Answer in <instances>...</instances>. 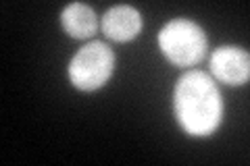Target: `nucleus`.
Wrapping results in <instances>:
<instances>
[{"label": "nucleus", "mask_w": 250, "mask_h": 166, "mask_svg": "<svg viewBox=\"0 0 250 166\" xmlns=\"http://www.w3.org/2000/svg\"><path fill=\"white\" fill-rule=\"evenodd\" d=\"M173 104L179 125L190 135H210L221 123V93L213 79L202 71H190L179 77L173 93Z\"/></svg>", "instance_id": "nucleus-1"}, {"label": "nucleus", "mask_w": 250, "mask_h": 166, "mask_svg": "<svg viewBox=\"0 0 250 166\" xmlns=\"http://www.w3.org/2000/svg\"><path fill=\"white\" fill-rule=\"evenodd\" d=\"M142 29V17L129 4H119L108 9L103 17V31L115 42H129Z\"/></svg>", "instance_id": "nucleus-5"}, {"label": "nucleus", "mask_w": 250, "mask_h": 166, "mask_svg": "<svg viewBox=\"0 0 250 166\" xmlns=\"http://www.w3.org/2000/svg\"><path fill=\"white\" fill-rule=\"evenodd\" d=\"M115 67L113 50L103 42H90L71 58L69 77L75 88L83 92L98 90L111 79Z\"/></svg>", "instance_id": "nucleus-3"}, {"label": "nucleus", "mask_w": 250, "mask_h": 166, "mask_svg": "<svg viewBox=\"0 0 250 166\" xmlns=\"http://www.w3.org/2000/svg\"><path fill=\"white\" fill-rule=\"evenodd\" d=\"M159 46L173 65L192 67L205 58L207 36L196 23L188 19H173L161 29Z\"/></svg>", "instance_id": "nucleus-2"}, {"label": "nucleus", "mask_w": 250, "mask_h": 166, "mask_svg": "<svg viewBox=\"0 0 250 166\" xmlns=\"http://www.w3.org/2000/svg\"><path fill=\"white\" fill-rule=\"evenodd\" d=\"M61 23H62V29H65L71 37H77V39L90 37L98 27L96 15H94V11L83 2L67 4L65 11L61 13Z\"/></svg>", "instance_id": "nucleus-6"}, {"label": "nucleus", "mask_w": 250, "mask_h": 166, "mask_svg": "<svg viewBox=\"0 0 250 166\" xmlns=\"http://www.w3.org/2000/svg\"><path fill=\"white\" fill-rule=\"evenodd\" d=\"M210 73L228 85H242L250 77V56L246 50L223 46L210 54Z\"/></svg>", "instance_id": "nucleus-4"}]
</instances>
